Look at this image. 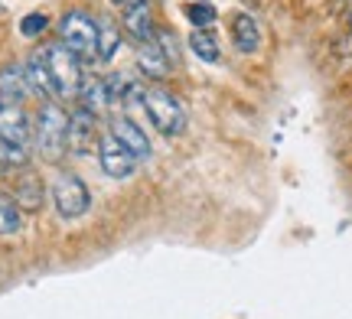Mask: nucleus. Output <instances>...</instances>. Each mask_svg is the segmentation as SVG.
I'll use <instances>...</instances> for the list:
<instances>
[{
    "label": "nucleus",
    "instance_id": "obj_20",
    "mask_svg": "<svg viewBox=\"0 0 352 319\" xmlns=\"http://www.w3.org/2000/svg\"><path fill=\"white\" fill-rule=\"evenodd\" d=\"M20 228H23V209L13 202V199L0 196V235L10 238V235H16Z\"/></svg>",
    "mask_w": 352,
    "mask_h": 319
},
{
    "label": "nucleus",
    "instance_id": "obj_18",
    "mask_svg": "<svg viewBox=\"0 0 352 319\" xmlns=\"http://www.w3.org/2000/svg\"><path fill=\"white\" fill-rule=\"evenodd\" d=\"M13 202L20 205L23 212H39V209H43V182H39L33 173H23V176L16 179Z\"/></svg>",
    "mask_w": 352,
    "mask_h": 319
},
{
    "label": "nucleus",
    "instance_id": "obj_11",
    "mask_svg": "<svg viewBox=\"0 0 352 319\" xmlns=\"http://www.w3.org/2000/svg\"><path fill=\"white\" fill-rule=\"evenodd\" d=\"M104 82H108V91H111L114 108H124V111H144V95H147V85H144V82L124 75V72H111Z\"/></svg>",
    "mask_w": 352,
    "mask_h": 319
},
{
    "label": "nucleus",
    "instance_id": "obj_19",
    "mask_svg": "<svg viewBox=\"0 0 352 319\" xmlns=\"http://www.w3.org/2000/svg\"><path fill=\"white\" fill-rule=\"evenodd\" d=\"M189 49H192V56H196V59H202V62H209V65L222 62L219 39H215L209 29H192V33H189Z\"/></svg>",
    "mask_w": 352,
    "mask_h": 319
},
{
    "label": "nucleus",
    "instance_id": "obj_26",
    "mask_svg": "<svg viewBox=\"0 0 352 319\" xmlns=\"http://www.w3.org/2000/svg\"><path fill=\"white\" fill-rule=\"evenodd\" d=\"M349 26H352V10H349Z\"/></svg>",
    "mask_w": 352,
    "mask_h": 319
},
{
    "label": "nucleus",
    "instance_id": "obj_2",
    "mask_svg": "<svg viewBox=\"0 0 352 319\" xmlns=\"http://www.w3.org/2000/svg\"><path fill=\"white\" fill-rule=\"evenodd\" d=\"M65 134H69V115L52 98H46L33 117V143H36L39 156L59 160L65 154Z\"/></svg>",
    "mask_w": 352,
    "mask_h": 319
},
{
    "label": "nucleus",
    "instance_id": "obj_17",
    "mask_svg": "<svg viewBox=\"0 0 352 319\" xmlns=\"http://www.w3.org/2000/svg\"><path fill=\"white\" fill-rule=\"evenodd\" d=\"M121 39H124V29L111 16H98V62H111L121 49Z\"/></svg>",
    "mask_w": 352,
    "mask_h": 319
},
{
    "label": "nucleus",
    "instance_id": "obj_1",
    "mask_svg": "<svg viewBox=\"0 0 352 319\" xmlns=\"http://www.w3.org/2000/svg\"><path fill=\"white\" fill-rule=\"evenodd\" d=\"M46 69H50V82H52V98L56 102H78V91L85 82L82 72V59L76 52H69L63 43H50L43 49Z\"/></svg>",
    "mask_w": 352,
    "mask_h": 319
},
{
    "label": "nucleus",
    "instance_id": "obj_7",
    "mask_svg": "<svg viewBox=\"0 0 352 319\" xmlns=\"http://www.w3.org/2000/svg\"><path fill=\"white\" fill-rule=\"evenodd\" d=\"M98 115H91L88 108L78 104L76 111L69 115V134H65V150L85 156L91 154V147H98Z\"/></svg>",
    "mask_w": 352,
    "mask_h": 319
},
{
    "label": "nucleus",
    "instance_id": "obj_5",
    "mask_svg": "<svg viewBox=\"0 0 352 319\" xmlns=\"http://www.w3.org/2000/svg\"><path fill=\"white\" fill-rule=\"evenodd\" d=\"M52 205H56V212L63 218H82L91 209V192H88L85 179L72 173V169H63V173H56L52 179Z\"/></svg>",
    "mask_w": 352,
    "mask_h": 319
},
{
    "label": "nucleus",
    "instance_id": "obj_25",
    "mask_svg": "<svg viewBox=\"0 0 352 319\" xmlns=\"http://www.w3.org/2000/svg\"><path fill=\"white\" fill-rule=\"evenodd\" d=\"M111 3H114V7H121V10H124L127 3H134V0H111Z\"/></svg>",
    "mask_w": 352,
    "mask_h": 319
},
{
    "label": "nucleus",
    "instance_id": "obj_12",
    "mask_svg": "<svg viewBox=\"0 0 352 319\" xmlns=\"http://www.w3.org/2000/svg\"><path fill=\"white\" fill-rule=\"evenodd\" d=\"M30 95H33V88H30V78H26L23 65H16V62L3 65L0 69V102L23 104Z\"/></svg>",
    "mask_w": 352,
    "mask_h": 319
},
{
    "label": "nucleus",
    "instance_id": "obj_8",
    "mask_svg": "<svg viewBox=\"0 0 352 319\" xmlns=\"http://www.w3.org/2000/svg\"><path fill=\"white\" fill-rule=\"evenodd\" d=\"M121 29H124V36L131 39V43H138V46L157 39V23H153V3L151 0H134V3H127Z\"/></svg>",
    "mask_w": 352,
    "mask_h": 319
},
{
    "label": "nucleus",
    "instance_id": "obj_21",
    "mask_svg": "<svg viewBox=\"0 0 352 319\" xmlns=\"http://www.w3.org/2000/svg\"><path fill=\"white\" fill-rule=\"evenodd\" d=\"M30 163V147L10 143L0 137V169H23Z\"/></svg>",
    "mask_w": 352,
    "mask_h": 319
},
{
    "label": "nucleus",
    "instance_id": "obj_24",
    "mask_svg": "<svg viewBox=\"0 0 352 319\" xmlns=\"http://www.w3.org/2000/svg\"><path fill=\"white\" fill-rule=\"evenodd\" d=\"M46 26H50V20H46L43 13H26L23 20H20V33H23V36H39Z\"/></svg>",
    "mask_w": 352,
    "mask_h": 319
},
{
    "label": "nucleus",
    "instance_id": "obj_14",
    "mask_svg": "<svg viewBox=\"0 0 352 319\" xmlns=\"http://www.w3.org/2000/svg\"><path fill=\"white\" fill-rule=\"evenodd\" d=\"M232 43L241 56H254L261 46V26L252 13H235L232 16Z\"/></svg>",
    "mask_w": 352,
    "mask_h": 319
},
{
    "label": "nucleus",
    "instance_id": "obj_13",
    "mask_svg": "<svg viewBox=\"0 0 352 319\" xmlns=\"http://www.w3.org/2000/svg\"><path fill=\"white\" fill-rule=\"evenodd\" d=\"M138 69L147 78H153V82H164V78L173 72V62L166 59V52L160 49V43L151 39V43L138 46Z\"/></svg>",
    "mask_w": 352,
    "mask_h": 319
},
{
    "label": "nucleus",
    "instance_id": "obj_3",
    "mask_svg": "<svg viewBox=\"0 0 352 319\" xmlns=\"http://www.w3.org/2000/svg\"><path fill=\"white\" fill-rule=\"evenodd\" d=\"M59 43L69 52H76L82 62H95L98 59V20L85 10H69L56 26Z\"/></svg>",
    "mask_w": 352,
    "mask_h": 319
},
{
    "label": "nucleus",
    "instance_id": "obj_22",
    "mask_svg": "<svg viewBox=\"0 0 352 319\" xmlns=\"http://www.w3.org/2000/svg\"><path fill=\"white\" fill-rule=\"evenodd\" d=\"M186 16H189V23L196 26V29H209V26L215 23V7L212 3H206V0H199V3H189L186 7Z\"/></svg>",
    "mask_w": 352,
    "mask_h": 319
},
{
    "label": "nucleus",
    "instance_id": "obj_6",
    "mask_svg": "<svg viewBox=\"0 0 352 319\" xmlns=\"http://www.w3.org/2000/svg\"><path fill=\"white\" fill-rule=\"evenodd\" d=\"M98 163L111 179H131L134 173H138L140 160L131 154L118 137H114L111 130H104L101 141H98Z\"/></svg>",
    "mask_w": 352,
    "mask_h": 319
},
{
    "label": "nucleus",
    "instance_id": "obj_15",
    "mask_svg": "<svg viewBox=\"0 0 352 319\" xmlns=\"http://www.w3.org/2000/svg\"><path fill=\"white\" fill-rule=\"evenodd\" d=\"M78 104L88 108L91 115H108V108H114L111 102V91H108V82L98 75H91L82 82V91H78Z\"/></svg>",
    "mask_w": 352,
    "mask_h": 319
},
{
    "label": "nucleus",
    "instance_id": "obj_9",
    "mask_svg": "<svg viewBox=\"0 0 352 319\" xmlns=\"http://www.w3.org/2000/svg\"><path fill=\"white\" fill-rule=\"evenodd\" d=\"M108 130H111L118 141L124 143L131 154L138 156L140 163H147V160H153V147H151V137L144 134V128H140L138 121L131 115H114L111 121H108Z\"/></svg>",
    "mask_w": 352,
    "mask_h": 319
},
{
    "label": "nucleus",
    "instance_id": "obj_16",
    "mask_svg": "<svg viewBox=\"0 0 352 319\" xmlns=\"http://www.w3.org/2000/svg\"><path fill=\"white\" fill-rule=\"evenodd\" d=\"M26 69V78H30V88L36 98H52V82H50V69H46V59H43V49L30 52V59L23 62Z\"/></svg>",
    "mask_w": 352,
    "mask_h": 319
},
{
    "label": "nucleus",
    "instance_id": "obj_4",
    "mask_svg": "<svg viewBox=\"0 0 352 319\" xmlns=\"http://www.w3.org/2000/svg\"><path fill=\"white\" fill-rule=\"evenodd\" d=\"M144 111H147L151 124L160 130L164 137H179V134L186 130V124H189L186 104L179 102L173 91L160 88V85L147 88V95H144Z\"/></svg>",
    "mask_w": 352,
    "mask_h": 319
},
{
    "label": "nucleus",
    "instance_id": "obj_10",
    "mask_svg": "<svg viewBox=\"0 0 352 319\" xmlns=\"http://www.w3.org/2000/svg\"><path fill=\"white\" fill-rule=\"evenodd\" d=\"M0 137L20 147L33 143V117L26 115L23 104L16 102H0Z\"/></svg>",
    "mask_w": 352,
    "mask_h": 319
},
{
    "label": "nucleus",
    "instance_id": "obj_23",
    "mask_svg": "<svg viewBox=\"0 0 352 319\" xmlns=\"http://www.w3.org/2000/svg\"><path fill=\"white\" fill-rule=\"evenodd\" d=\"M157 43H160V49L166 52V59L173 65H179V39H176V33L170 29V26H157Z\"/></svg>",
    "mask_w": 352,
    "mask_h": 319
}]
</instances>
